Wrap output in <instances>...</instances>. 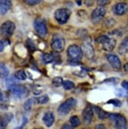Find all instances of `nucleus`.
I'll list each match as a JSON object with an SVG mask.
<instances>
[{
	"instance_id": "4be33fe9",
	"label": "nucleus",
	"mask_w": 128,
	"mask_h": 129,
	"mask_svg": "<svg viewBox=\"0 0 128 129\" xmlns=\"http://www.w3.org/2000/svg\"><path fill=\"white\" fill-rule=\"evenodd\" d=\"M70 125L73 127H78L80 125V119L79 117L77 116H72L70 118Z\"/></svg>"
},
{
	"instance_id": "423d86ee",
	"label": "nucleus",
	"mask_w": 128,
	"mask_h": 129,
	"mask_svg": "<svg viewBox=\"0 0 128 129\" xmlns=\"http://www.w3.org/2000/svg\"><path fill=\"white\" fill-rule=\"evenodd\" d=\"M70 10L67 8H60L55 12V19L59 24L63 25L67 22L70 16Z\"/></svg>"
},
{
	"instance_id": "dca6fc26",
	"label": "nucleus",
	"mask_w": 128,
	"mask_h": 129,
	"mask_svg": "<svg viewBox=\"0 0 128 129\" xmlns=\"http://www.w3.org/2000/svg\"><path fill=\"white\" fill-rule=\"evenodd\" d=\"M12 2L11 0H0V14L4 15L10 10Z\"/></svg>"
},
{
	"instance_id": "58836bf2",
	"label": "nucleus",
	"mask_w": 128,
	"mask_h": 129,
	"mask_svg": "<svg viewBox=\"0 0 128 129\" xmlns=\"http://www.w3.org/2000/svg\"><path fill=\"white\" fill-rule=\"evenodd\" d=\"M76 3L78 6H81V0H76Z\"/></svg>"
},
{
	"instance_id": "72a5a7b5",
	"label": "nucleus",
	"mask_w": 128,
	"mask_h": 129,
	"mask_svg": "<svg viewBox=\"0 0 128 129\" xmlns=\"http://www.w3.org/2000/svg\"><path fill=\"white\" fill-rule=\"evenodd\" d=\"M97 2H98V4H100L101 6H104L108 3L109 2V0H97Z\"/></svg>"
},
{
	"instance_id": "6ab92c4d",
	"label": "nucleus",
	"mask_w": 128,
	"mask_h": 129,
	"mask_svg": "<svg viewBox=\"0 0 128 129\" xmlns=\"http://www.w3.org/2000/svg\"><path fill=\"white\" fill-rule=\"evenodd\" d=\"M93 109L95 110V112L97 113L98 117L101 120H104V119H107V118H108V117H109L110 113H108V112H106V111H104L101 108L97 107V106H94Z\"/></svg>"
},
{
	"instance_id": "20e7f679",
	"label": "nucleus",
	"mask_w": 128,
	"mask_h": 129,
	"mask_svg": "<svg viewBox=\"0 0 128 129\" xmlns=\"http://www.w3.org/2000/svg\"><path fill=\"white\" fill-rule=\"evenodd\" d=\"M82 55L81 48L76 44H72L67 49V56L72 62H78L81 59Z\"/></svg>"
},
{
	"instance_id": "9d476101",
	"label": "nucleus",
	"mask_w": 128,
	"mask_h": 129,
	"mask_svg": "<svg viewBox=\"0 0 128 129\" xmlns=\"http://www.w3.org/2000/svg\"><path fill=\"white\" fill-rule=\"evenodd\" d=\"M15 30V25L13 21H7L0 26V34L4 37H10Z\"/></svg>"
},
{
	"instance_id": "c03bdc74",
	"label": "nucleus",
	"mask_w": 128,
	"mask_h": 129,
	"mask_svg": "<svg viewBox=\"0 0 128 129\" xmlns=\"http://www.w3.org/2000/svg\"><path fill=\"white\" fill-rule=\"evenodd\" d=\"M84 129H85V128H84Z\"/></svg>"
},
{
	"instance_id": "c9c22d12",
	"label": "nucleus",
	"mask_w": 128,
	"mask_h": 129,
	"mask_svg": "<svg viewBox=\"0 0 128 129\" xmlns=\"http://www.w3.org/2000/svg\"><path fill=\"white\" fill-rule=\"evenodd\" d=\"M122 86H123V89H126V91L127 90V89H128V82H127L126 80H125V81H123V82H122Z\"/></svg>"
},
{
	"instance_id": "79ce46f5",
	"label": "nucleus",
	"mask_w": 128,
	"mask_h": 129,
	"mask_svg": "<svg viewBox=\"0 0 128 129\" xmlns=\"http://www.w3.org/2000/svg\"><path fill=\"white\" fill-rule=\"evenodd\" d=\"M0 75H1V72H0Z\"/></svg>"
},
{
	"instance_id": "7c9ffc66",
	"label": "nucleus",
	"mask_w": 128,
	"mask_h": 129,
	"mask_svg": "<svg viewBox=\"0 0 128 129\" xmlns=\"http://www.w3.org/2000/svg\"><path fill=\"white\" fill-rule=\"evenodd\" d=\"M108 25V27L109 28H111V27H112L115 24V21L114 20V19H108V20H107L106 21V22H105V24H104V25Z\"/></svg>"
},
{
	"instance_id": "b1692460",
	"label": "nucleus",
	"mask_w": 128,
	"mask_h": 129,
	"mask_svg": "<svg viewBox=\"0 0 128 129\" xmlns=\"http://www.w3.org/2000/svg\"><path fill=\"white\" fill-rule=\"evenodd\" d=\"M55 56L53 55L50 54V53H46L43 55V60L45 63H52V61H54Z\"/></svg>"
},
{
	"instance_id": "2f4dec72",
	"label": "nucleus",
	"mask_w": 128,
	"mask_h": 129,
	"mask_svg": "<svg viewBox=\"0 0 128 129\" xmlns=\"http://www.w3.org/2000/svg\"><path fill=\"white\" fill-rule=\"evenodd\" d=\"M84 3L87 7H91V6L93 5L94 0H84Z\"/></svg>"
},
{
	"instance_id": "a19ab883",
	"label": "nucleus",
	"mask_w": 128,
	"mask_h": 129,
	"mask_svg": "<svg viewBox=\"0 0 128 129\" xmlns=\"http://www.w3.org/2000/svg\"><path fill=\"white\" fill-rule=\"evenodd\" d=\"M2 98H3V94H2V92H1V90H0V100L2 99Z\"/></svg>"
},
{
	"instance_id": "f03ea898",
	"label": "nucleus",
	"mask_w": 128,
	"mask_h": 129,
	"mask_svg": "<svg viewBox=\"0 0 128 129\" xmlns=\"http://www.w3.org/2000/svg\"><path fill=\"white\" fill-rule=\"evenodd\" d=\"M76 105H77L76 99L74 98H70L59 105V107L58 108V113L59 115L62 116L67 115L72 110V109L75 107Z\"/></svg>"
},
{
	"instance_id": "393cba45",
	"label": "nucleus",
	"mask_w": 128,
	"mask_h": 129,
	"mask_svg": "<svg viewBox=\"0 0 128 129\" xmlns=\"http://www.w3.org/2000/svg\"><path fill=\"white\" fill-rule=\"evenodd\" d=\"M16 84H17L16 83V78L14 76H10L7 79V86L8 89L11 88L13 86L16 85Z\"/></svg>"
},
{
	"instance_id": "4c0bfd02",
	"label": "nucleus",
	"mask_w": 128,
	"mask_h": 129,
	"mask_svg": "<svg viewBox=\"0 0 128 129\" xmlns=\"http://www.w3.org/2000/svg\"><path fill=\"white\" fill-rule=\"evenodd\" d=\"M3 49H4V44H3V43L1 41H0V52H3Z\"/></svg>"
},
{
	"instance_id": "c756f323",
	"label": "nucleus",
	"mask_w": 128,
	"mask_h": 129,
	"mask_svg": "<svg viewBox=\"0 0 128 129\" xmlns=\"http://www.w3.org/2000/svg\"><path fill=\"white\" fill-rule=\"evenodd\" d=\"M0 69L2 71V74L4 75V76H7L9 75V71L8 69L3 64H0Z\"/></svg>"
},
{
	"instance_id": "39448f33",
	"label": "nucleus",
	"mask_w": 128,
	"mask_h": 129,
	"mask_svg": "<svg viewBox=\"0 0 128 129\" xmlns=\"http://www.w3.org/2000/svg\"><path fill=\"white\" fill-rule=\"evenodd\" d=\"M33 25H34V29L39 36L40 37H46V35L48 34V28L45 19L42 18H37L34 21Z\"/></svg>"
},
{
	"instance_id": "f704fd0d",
	"label": "nucleus",
	"mask_w": 128,
	"mask_h": 129,
	"mask_svg": "<svg viewBox=\"0 0 128 129\" xmlns=\"http://www.w3.org/2000/svg\"><path fill=\"white\" fill-rule=\"evenodd\" d=\"M61 129H74L73 127H72L71 125L70 124H65L63 125V127H61Z\"/></svg>"
},
{
	"instance_id": "bb28decb",
	"label": "nucleus",
	"mask_w": 128,
	"mask_h": 129,
	"mask_svg": "<svg viewBox=\"0 0 128 129\" xmlns=\"http://www.w3.org/2000/svg\"><path fill=\"white\" fill-rule=\"evenodd\" d=\"M48 100H49V98L47 95H42V96H40V98H38L36 99V102L39 104H45L48 102Z\"/></svg>"
},
{
	"instance_id": "f3484780",
	"label": "nucleus",
	"mask_w": 128,
	"mask_h": 129,
	"mask_svg": "<svg viewBox=\"0 0 128 129\" xmlns=\"http://www.w3.org/2000/svg\"><path fill=\"white\" fill-rule=\"evenodd\" d=\"M43 122L47 127H51L55 122V116L52 112H47L43 116Z\"/></svg>"
},
{
	"instance_id": "2eb2a0df",
	"label": "nucleus",
	"mask_w": 128,
	"mask_h": 129,
	"mask_svg": "<svg viewBox=\"0 0 128 129\" xmlns=\"http://www.w3.org/2000/svg\"><path fill=\"white\" fill-rule=\"evenodd\" d=\"M13 118L12 113H5L0 116V129H5Z\"/></svg>"
},
{
	"instance_id": "5701e85b",
	"label": "nucleus",
	"mask_w": 128,
	"mask_h": 129,
	"mask_svg": "<svg viewBox=\"0 0 128 129\" xmlns=\"http://www.w3.org/2000/svg\"><path fill=\"white\" fill-rule=\"evenodd\" d=\"M62 86L66 90H70V89L74 88V83L70 80H66V81H63Z\"/></svg>"
},
{
	"instance_id": "412c9836",
	"label": "nucleus",
	"mask_w": 128,
	"mask_h": 129,
	"mask_svg": "<svg viewBox=\"0 0 128 129\" xmlns=\"http://www.w3.org/2000/svg\"><path fill=\"white\" fill-rule=\"evenodd\" d=\"M36 102V100L35 98H30L29 100H27L26 102H25L24 104V109L26 111H29L32 109V107L33 106V105H34Z\"/></svg>"
},
{
	"instance_id": "f257e3e1",
	"label": "nucleus",
	"mask_w": 128,
	"mask_h": 129,
	"mask_svg": "<svg viewBox=\"0 0 128 129\" xmlns=\"http://www.w3.org/2000/svg\"><path fill=\"white\" fill-rule=\"evenodd\" d=\"M97 42L101 44L103 50L107 52L112 51L116 45V41L115 39L108 36H101L97 40Z\"/></svg>"
},
{
	"instance_id": "9b49d317",
	"label": "nucleus",
	"mask_w": 128,
	"mask_h": 129,
	"mask_svg": "<svg viewBox=\"0 0 128 129\" xmlns=\"http://www.w3.org/2000/svg\"><path fill=\"white\" fill-rule=\"evenodd\" d=\"M107 10L103 6H99L94 10L91 14V19L93 23H98L101 21L106 15Z\"/></svg>"
},
{
	"instance_id": "aec40b11",
	"label": "nucleus",
	"mask_w": 128,
	"mask_h": 129,
	"mask_svg": "<svg viewBox=\"0 0 128 129\" xmlns=\"http://www.w3.org/2000/svg\"><path fill=\"white\" fill-rule=\"evenodd\" d=\"M14 77H15L16 79H18V80L24 81V80L26 79L27 75H26L25 71L24 70H19L18 71H16L15 75H14Z\"/></svg>"
},
{
	"instance_id": "ea45409f",
	"label": "nucleus",
	"mask_w": 128,
	"mask_h": 129,
	"mask_svg": "<svg viewBox=\"0 0 128 129\" xmlns=\"http://www.w3.org/2000/svg\"><path fill=\"white\" fill-rule=\"evenodd\" d=\"M127 67H128V64H127V63H126V64L124 65V69H125L126 73H127Z\"/></svg>"
},
{
	"instance_id": "4468645a",
	"label": "nucleus",
	"mask_w": 128,
	"mask_h": 129,
	"mask_svg": "<svg viewBox=\"0 0 128 129\" xmlns=\"http://www.w3.org/2000/svg\"><path fill=\"white\" fill-rule=\"evenodd\" d=\"M113 13L116 15L122 16L124 15L127 12V5L124 3H116L112 7Z\"/></svg>"
},
{
	"instance_id": "c85d7f7f",
	"label": "nucleus",
	"mask_w": 128,
	"mask_h": 129,
	"mask_svg": "<svg viewBox=\"0 0 128 129\" xmlns=\"http://www.w3.org/2000/svg\"><path fill=\"white\" fill-rule=\"evenodd\" d=\"M108 104H112L113 105H115V107H119V106H121L122 103L118 99H112V100H110L108 102Z\"/></svg>"
},
{
	"instance_id": "473e14b6",
	"label": "nucleus",
	"mask_w": 128,
	"mask_h": 129,
	"mask_svg": "<svg viewBox=\"0 0 128 129\" xmlns=\"http://www.w3.org/2000/svg\"><path fill=\"white\" fill-rule=\"evenodd\" d=\"M94 129H107V128H106V127H105L104 124H97V125L95 126Z\"/></svg>"
},
{
	"instance_id": "f8f14e48",
	"label": "nucleus",
	"mask_w": 128,
	"mask_h": 129,
	"mask_svg": "<svg viewBox=\"0 0 128 129\" xmlns=\"http://www.w3.org/2000/svg\"><path fill=\"white\" fill-rule=\"evenodd\" d=\"M94 111L92 106L88 105L82 112V120L85 124H90L93 119Z\"/></svg>"
},
{
	"instance_id": "0eeeda50",
	"label": "nucleus",
	"mask_w": 128,
	"mask_h": 129,
	"mask_svg": "<svg viewBox=\"0 0 128 129\" xmlns=\"http://www.w3.org/2000/svg\"><path fill=\"white\" fill-rule=\"evenodd\" d=\"M66 45L65 39L59 34H55L53 36L51 46L54 52H63Z\"/></svg>"
},
{
	"instance_id": "ddd939ff",
	"label": "nucleus",
	"mask_w": 128,
	"mask_h": 129,
	"mask_svg": "<svg viewBox=\"0 0 128 129\" xmlns=\"http://www.w3.org/2000/svg\"><path fill=\"white\" fill-rule=\"evenodd\" d=\"M106 58L108 61V63L111 64V66H112L113 68H115L116 70L120 69L121 61L117 55L115 54H108V55H107Z\"/></svg>"
},
{
	"instance_id": "e433bc0d",
	"label": "nucleus",
	"mask_w": 128,
	"mask_h": 129,
	"mask_svg": "<svg viewBox=\"0 0 128 129\" xmlns=\"http://www.w3.org/2000/svg\"><path fill=\"white\" fill-rule=\"evenodd\" d=\"M26 122H27V119H26V118H24V120H23V122H22L21 125V126H19V127H16L15 129H22V128L24 127L25 124H26Z\"/></svg>"
},
{
	"instance_id": "37998d69",
	"label": "nucleus",
	"mask_w": 128,
	"mask_h": 129,
	"mask_svg": "<svg viewBox=\"0 0 128 129\" xmlns=\"http://www.w3.org/2000/svg\"><path fill=\"white\" fill-rule=\"evenodd\" d=\"M36 129H38V128H36Z\"/></svg>"
},
{
	"instance_id": "cd10ccee",
	"label": "nucleus",
	"mask_w": 128,
	"mask_h": 129,
	"mask_svg": "<svg viewBox=\"0 0 128 129\" xmlns=\"http://www.w3.org/2000/svg\"><path fill=\"white\" fill-rule=\"evenodd\" d=\"M22 1L29 6H35L38 3H40L41 0H22Z\"/></svg>"
},
{
	"instance_id": "1a4fd4ad",
	"label": "nucleus",
	"mask_w": 128,
	"mask_h": 129,
	"mask_svg": "<svg viewBox=\"0 0 128 129\" xmlns=\"http://www.w3.org/2000/svg\"><path fill=\"white\" fill-rule=\"evenodd\" d=\"M9 89L10 90L11 95H12L14 98L21 99V98H25L28 95L27 89L24 86L18 85V84H16V85L13 86Z\"/></svg>"
},
{
	"instance_id": "7ed1b4c3",
	"label": "nucleus",
	"mask_w": 128,
	"mask_h": 129,
	"mask_svg": "<svg viewBox=\"0 0 128 129\" xmlns=\"http://www.w3.org/2000/svg\"><path fill=\"white\" fill-rule=\"evenodd\" d=\"M109 118L116 129H126L127 122L123 115L119 113H112L109 115Z\"/></svg>"
},
{
	"instance_id": "a878e982",
	"label": "nucleus",
	"mask_w": 128,
	"mask_h": 129,
	"mask_svg": "<svg viewBox=\"0 0 128 129\" xmlns=\"http://www.w3.org/2000/svg\"><path fill=\"white\" fill-rule=\"evenodd\" d=\"M63 78L61 77H55L52 80V83L56 87H59V86H61L63 85Z\"/></svg>"
},
{
	"instance_id": "6e6552de",
	"label": "nucleus",
	"mask_w": 128,
	"mask_h": 129,
	"mask_svg": "<svg viewBox=\"0 0 128 129\" xmlns=\"http://www.w3.org/2000/svg\"><path fill=\"white\" fill-rule=\"evenodd\" d=\"M81 50L82 52V55H84L87 59H93L95 55V52H94V48L91 44V40L90 38L85 39L82 42Z\"/></svg>"
},
{
	"instance_id": "a211bd4d",
	"label": "nucleus",
	"mask_w": 128,
	"mask_h": 129,
	"mask_svg": "<svg viewBox=\"0 0 128 129\" xmlns=\"http://www.w3.org/2000/svg\"><path fill=\"white\" fill-rule=\"evenodd\" d=\"M127 51H128V37H126L124 40L119 44V48H118V52H119V55H124L127 53Z\"/></svg>"
}]
</instances>
